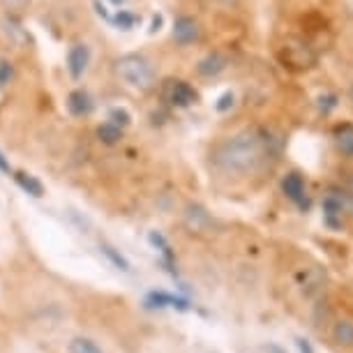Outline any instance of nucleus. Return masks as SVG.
I'll return each instance as SVG.
<instances>
[{"mask_svg": "<svg viewBox=\"0 0 353 353\" xmlns=\"http://www.w3.org/2000/svg\"><path fill=\"white\" fill-rule=\"evenodd\" d=\"M332 143L344 157L353 159V123H339L332 130Z\"/></svg>", "mask_w": 353, "mask_h": 353, "instance_id": "9d476101", "label": "nucleus"}, {"mask_svg": "<svg viewBox=\"0 0 353 353\" xmlns=\"http://www.w3.org/2000/svg\"><path fill=\"white\" fill-rule=\"evenodd\" d=\"M233 102H236V95H233V92H224V95L217 99L215 109L224 113V111H229V109H231V106H233Z\"/></svg>", "mask_w": 353, "mask_h": 353, "instance_id": "412c9836", "label": "nucleus"}, {"mask_svg": "<svg viewBox=\"0 0 353 353\" xmlns=\"http://www.w3.org/2000/svg\"><path fill=\"white\" fill-rule=\"evenodd\" d=\"M166 99H169L173 106H181V109H185V106L196 104L199 92L192 88L188 81H171L169 90H166Z\"/></svg>", "mask_w": 353, "mask_h": 353, "instance_id": "423d86ee", "label": "nucleus"}, {"mask_svg": "<svg viewBox=\"0 0 353 353\" xmlns=\"http://www.w3.org/2000/svg\"><path fill=\"white\" fill-rule=\"evenodd\" d=\"M12 79H14V65L10 61H0V88L10 85Z\"/></svg>", "mask_w": 353, "mask_h": 353, "instance_id": "aec40b11", "label": "nucleus"}, {"mask_svg": "<svg viewBox=\"0 0 353 353\" xmlns=\"http://www.w3.org/2000/svg\"><path fill=\"white\" fill-rule=\"evenodd\" d=\"M90 65V49L88 44L83 42H77L70 46L68 51V72L72 79H81L85 74V70H88Z\"/></svg>", "mask_w": 353, "mask_h": 353, "instance_id": "39448f33", "label": "nucleus"}, {"mask_svg": "<svg viewBox=\"0 0 353 353\" xmlns=\"http://www.w3.org/2000/svg\"><path fill=\"white\" fill-rule=\"evenodd\" d=\"M270 157V139L259 128H243L219 141L210 152L212 169L224 176L243 178L256 173Z\"/></svg>", "mask_w": 353, "mask_h": 353, "instance_id": "f257e3e1", "label": "nucleus"}, {"mask_svg": "<svg viewBox=\"0 0 353 353\" xmlns=\"http://www.w3.org/2000/svg\"><path fill=\"white\" fill-rule=\"evenodd\" d=\"M97 139L102 141L104 145H116V143H121V139H123V128H118V125H113L106 121L104 125H99L97 128Z\"/></svg>", "mask_w": 353, "mask_h": 353, "instance_id": "4468645a", "label": "nucleus"}, {"mask_svg": "<svg viewBox=\"0 0 353 353\" xmlns=\"http://www.w3.org/2000/svg\"><path fill=\"white\" fill-rule=\"evenodd\" d=\"M199 35H201V28H199V23L192 17L176 19V23H173V39H176L178 44H183V46L194 44Z\"/></svg>", "mask_w": 353, "mask_h": 353, "instance_id": "0eeeda50", "label": "nucleus"}, {"mask_svg": "<svg viewBox=\"0 0 353 353\" xmlns=\"http://www.w3.org/2000/svg\"><path fill=\"white\" fill-rule=\"evenodd\" d=\"M28 3L30 0H0V5H3L8 12H21Z\"/></svg>", "mask_w": 353, "mask_h": 353, "instance_id": "4be33fe9", "label": "nucleus"}, {"mask_svg": "<svg viewBox=\"0 0 353 353\" xmlns=\"http://www.w3.org/2000/svg\"><path fill=\"white\" fill-rule=\"evenodd\" d=\"M109 123L118 125V128H128L132 123V116L128 109H123V106H116V109L109 111Z\"/></svg>", "mask_w": 353, "mask_h": 353, "instance_id": "6ab92c4d", "label": "nucleus"}, {"mask_svg": "<svg viewBox=\"0 0 353 353\" xmlns=\"http://www.w3.org/2000/svg\"><path fill=\"white\" fill-rule=\"evenodd\" d=\"M226 65H229V61H226L224 53L212 51V53H208V56H203L201 61H199L196 72L201 77H217V74H222V72L226 70Z\"/></svg>", "mask_w": 353, "mask_h": 353, "instance_id": "9b49d317", "label": "nucleus"}, {"mask_svg": "<svg viewBox=\"0 0 353 353\" xmlns=\"http://www.w3.org/2000/svg\"><path fill=\"white\" fill-rule=\"evenodd\" d=\"M353 208V194L342 190H330L323 196V222L328 229H344V215Z\"/></svg>", "mask_w": 353, "mask_h": 353, "instance_id": "7ed1b4c3", "label": "nucleus"}, {"mask_svg": "<svg viewBox=\"0 0 353 353\" xmlns=\"http://www.w3.org/2000/svg\"><path fill=\"white\" fill-rule=\"evenodd\" d=\"M296 344H298V349H301V353H314V351H312V346H310L307 339L298 337V339H296Z\"/></svg>", "mask_w": 353, "mask_h": 353, "instance_id": "b1692460", "label": "nucleus"}, {"mask_svg": "<svg viewBox=\"0 0 353 353\" xmlns=\"http://www.w3.org/2000/svg\"><path fill=\"white\" fill-rule=\"evenodd\" d=\"M99 250H102V254L113 263V268H118V270H123V272H130V261H128V259H125L116 248H113V245H109V243H99Z\"/></svg>", "mask_w": 353, "mask_h": 353, "instance_id": "2eb2a0df", "label": "nucleus"}, {"mask_svg": "<svg viewBox=\"0 0 353 353\" xmlns=\"http://www.w3.org/2000/svg\"><path fill=\"white\" fill-rule=\"evenodd\" d=\"M14 181H17L19 188L26 192V194H30V196H35V199L44 196V185H42V181H39V178L32 176V173L17 171L14 173Z\"/></svg>", "mask_w": 353, "mask_h": 353, "instance_id": "ddd939ff", "label": "nucleus"}, {"mask_svg": "<svg viewBox=\"0 0 353 353\" xmlns=\"http://www.w3.org/2000/svg\"><path fill=\"white\" fill-rule=\"evenodd\" d=\"M282 192L286 194L289 201H293L298 208H307L310 199H307V185H305V178L298 171L286 173L282 178Z\"/></svg>", "mask_w": 353, "mask_h": 353, "instance_id": "20e7f679", "label": "nucleus"}, {"mask_svg": "<svg viewBox=\"0 0 353 353\" xmlns=\"http://www.w3.org/2000/svg\"><path fill=\"white\" fill-rule=\"evenodd\" d=\"M0 171L3 173H10L12 171V166H10V159L3 155V152H0Z\"/></svg>", "mask_w": 353, "mask_h": 353, "instance_id": "393cba45", "label": "nucleus"}, {"mask_svg": "<svg viewBox=\"0 0 353 353\" xmlns=\"http://www.w3.org/2000/svg\"><path fill=\"white\" fill-rule=\"evenodd\" d=\"M162 23H164L162 14L152 17V23H150V35H155V32H159V30H162Z\"/></svg>", "mask_w": 353, "mask_h": 353, "instance_id": "5701e85b", "label": "nucleus"}, {"mask_svg": "<svg viewBox=\"0 0 353 353\" xmlns=\"http://www.w3.org/2000/svg\"><path fill=\"white\" fill-rule=\"evenodd\" d=\"M118 79L134 90H148L155 83V68L141 53H125L116 61Z\"/></svg>", "mask_w": 353, "mask_h": 353, "instance_id": "f03ea898", "label": "nucleus"}, {"mask_svg": "<svg viewBox=\"0 0 353 353\" xmlns=\"http://www.w3.org/2000/svg\"><path fill=\"white\" fill-rule=\"evenodd\" d=\"M70 353H102V349L88 337H74L70 342Z\"/></svg>", "mask_w": 353, "mask_h": 353, "instance_id": "a211bd4d", "label": "nucleus"}, {"mask_svg": "<svg viewBox=\"0 0 353 353\" xmlns=\"http://www.w3.org/2000/svg\"><path fill=\"white\" fill-rule=\"evenodd\" d=\"M111 3H113V5H116V8H121V5L125 3V0H111Z\"/></svg>", "mask_w": 353, "mask_h": 353, "instance_id": "a878e982", "label": "nucleus"}, {"mask_svg": "<svg viewBox=\"0 0 353 353\" xmlns=\"http://www.w3.org/2000/svg\"><path fill=\"white\" fill-rule=\"evenodd\" d=\"M185 224H188L192 231H205L212 226V217L203 205L190 203L188 208H185Z\"/></svg>", "mask_w": 353, "mask_h": 353, "instance_id": "1a4fd4ad", "label": "nucleus"}, {"mask_svg": "<svg viewBox=\"0 0 353 353\" xmlns=\"http://www.w3.org/2000/svg\"><path fill=\"white\" fill-rule=\"evenodd\" d=\"M332 337L339 346H353V323L351 321H337L332 328Z\"/></svg>", "mask_w": 353, "mask_h": 353, "instance_id": "dca6fc26", "label": "nucleus"}, {"mask_svg": "<svg viewBox=\"0 0 353 353\" xmlns=\"http://www.w3.org/2000/svg\"><path fill=\"white\" fill-rule=\"evenodd\" d=\"M111 21L118 26L121 30H132V28H137V23L141 21L134 12H128V10H118L116 12V17H111Z\"/></svg>", "mask_w": 353, "mask_h": 353, "instance_id": "f3484780", "label": "nucleus"}, {"mask_svg": "<svg viewBox=\"0 0 353 353\" xmlns=\"http://www.w3.org/2000/svg\"><path fill=\"white\" fill-rule=\"evenodd\" d=\"M145 305L148 307H176V310H190V301L188 298H181V296H171V293H164V291H150L145 296Z\"/></svg>", "mask_w": 353, "mask_h": 353, "instance_id": "6e6552de", "label": "nucleus"}, {"mask_svg": "<svg viewBox=\"0 0 353 353\" xmlns=\"http://www.w3.org/2000/svg\"><path fill=\"white\" fill-rule=\"evenodd\" d=\"M92 106H95V104H92V97L81 88L72 90L68 95V109H70L72 116H79V118L88 116V113L92 111Z\"/></svg>", "mask_w": 353, "mask_h": 353, "instance_id": "f8f14e48", "label": "nucleus"}]
</instances>
